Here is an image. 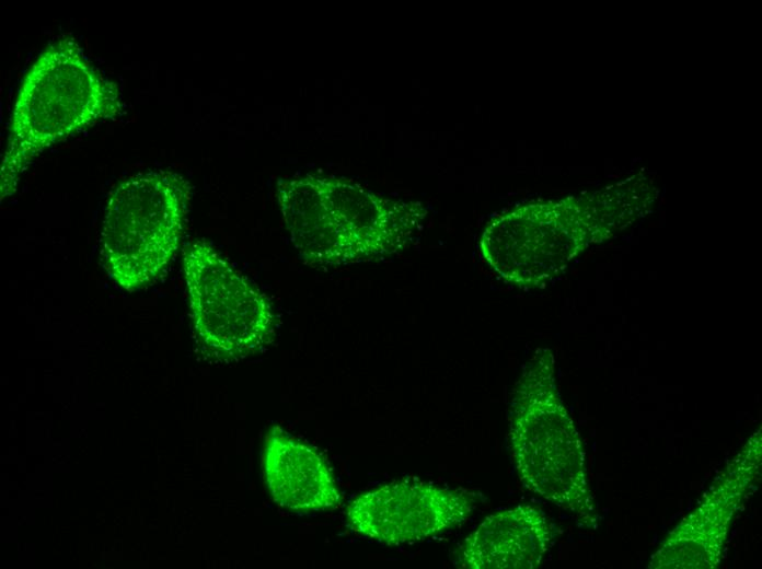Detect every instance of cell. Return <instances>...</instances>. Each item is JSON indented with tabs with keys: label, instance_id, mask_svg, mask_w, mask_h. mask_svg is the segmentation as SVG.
<instances>
[{
	"label": "cell",
	"instance_id": "6da1fadb",
	"mask_svg": "<svg viewBox=\"0 0 762 569\" xmlns=\"http://www.w3.org/2000/svg\"><path fill=\"white\" fill-rule=\"evenodd\" d=\"M646 191L628 181L592 194L517 206L487 222L480 257L507 284L544 288L589 246L640 216L650 202Z\"/></svg>",
	"mask_w": 762,
	"mask_h": 569
},
{
	"label": "cell",
	"instance_id": "7a4b0ae2",
	"mask_svg": "<svg viewBox=\"0 0 762 569\" xmlns=\"http://www.w3.org/2000/svg\"><path fill=\"white\" fill-rule=\"evenodd\" d=\"M124 113L119 89L71 36L49 44L21 81L0 171L1 201L45 150Z\"/></svg>",
	"mask_w": 762,
	"mask_h": 569
},
{
	"label": "cell",
	"instance_id": "3957f363",
	"mask_svg": "<svg viewBox=\"0 0 762 569\" xmlns=\"http://www.w3.org/2000/svg\"><path fill=\"white\" fill-rule=\"evenodd\" d=\"M508 420L523 486L573 514L579 526L596 529L599 514L582 442L559 395L551 349H536L523 365L510 394Z\"/></svg>",
	"mask_w": 762,
	"mask_h": 569
},
{
	"label": "cell",
	"instance_id": "277c9868",
	"mask_svg": "<svg viewBox=\"0 0 762 569\" xmlns=\"http://www.w3.org/2000/svg\"><path fill=\"white\" fill-rule=\"evenodd\" d=\"M182 174L153 169L134 174L111 191L101 231L109 277L132 292L153 281L177 252L190 200Z\"/></svg>",
	"mask_w": 762,
	"mask_h": 569
},
{
	"label": "cell",
	"instance_id": "5b68a950",
	"mask_svg": "<svg viewBox=\"0 0 762 569\" xmlns=\"http://www.w3.org/2000/svg\"><path fill=\"white\" fill-rule=\"evenodd\" d=\"M183 268L195 329L213 355L243 357L269 342L276 325L269 300L208 242L186 245Z\"/></svg>",
	"mask_w": 762,
	"mask_h": 569
},
{
	"label": "cell",
	"instance_id": "8992f818",
	"mask_svg": "<svg viewBox=\"0 0 762 569\" xmlns=\"http://www.w3.org/2000/svg\"><path fill=\"white\" fill-rule=\"evenodd\" d=\"M478 495L406 479L385 484L355 498L347 521L356 533L386 545L426 539L472 514Z\"/></svg>",
	"mask_w": 762,
	"mask_h": 569
},
{
	"label": "cell",
	"instance_id": "52a82bcc",
	"mask_svg": "<svg viewBox=\"0 0 762 569\" xmlns=\"http://www.w3.org/2000/svg\"><path fill=\"white\" fill-rule=\"evenodd\" d=\"M761 428L728 462L698 506L665 538L649 569H713L720 559L731 521L761 468Z\"/></svg>",
	"mask_w": 762,
	"mask_h": 569
},
{
	"label": "cell",
	"instance_id": "ba28073f",
	"mask_svg": "<svg viewBox=\"0 0 762 569\" xmlns=\"http://www.w3.org/2000/svg\"><path fill=\"white\" fill-rule=\"evenodd\" d=\"M315 177L349 243L354 264L404 251L424 228L429 210L420 201L390 198L344 176L315 173Z\"/></svg>",
	"mask_w": 762,
	"mask_h": 569
},
{
	"label": "cell",
	"instance_id": "9c48e42d",
	"mask_svg": "<svg viewBox=\"0 0 762 569\" xmlns=\"http://www.w3.org/2000/svg\"><path fill=\"white\" fill-rule=\"evenodd\" d=\"M552 525L542 510L522 504L488 515L463 542L455 566L534 569L547 553Z\"/></svg>",
	"mask_w": 762,
	"mask_h": 569
},
{
	"label": "cell",
	"instance_id": "30bf717a",
	"mask_svg": "<svg viewBox=\"0 0 762 569\" xmlns=\"http://www.w3.org/2000/svg\"><path fill=\"white\" fill-rule=\"evenodd\" d=\"M277 199L285 227L304 264L318 268L354 264L349 243L315 173L279 178Z\"/></svg>",
	"mask_w": 762,
	"mask_h": 569
},
{
	"label": "cell",
	"instance_id": "8fae6325",
	"mask_svg": "<svg viewBox=\"0 0 762 569\" xmlns=\"http://www.w3.org/2000/svg\"><path fill=\"white\" fill-rule=\"evenodd\" d=\"M263 471L273 499L289 510H325L340 501L337 485L324 458L277 426L265 439Z\"/></svg>",
	"mask_w": 762,
	"mask_h": 569
}]
</instances>
